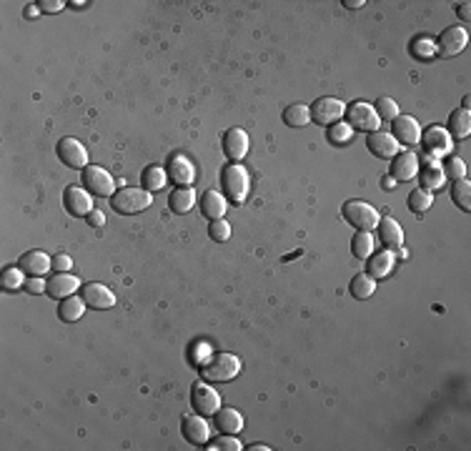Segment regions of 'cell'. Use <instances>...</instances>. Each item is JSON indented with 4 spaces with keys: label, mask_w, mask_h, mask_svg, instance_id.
I'll list each match as a JSON object with an SVG mask.
<instances>
[{
    "label": "cell",
    "mask_w": 471,
    "mask_h": 451,
    "mask_svg": "<svg viewBox=\"0 0 471 451\" xmlns=\"http://www.w3.org/2000/svg\"><path fill=\"white\" fill-rule=\"evenodd\" d=\"M251 451H268V446H264V444H256V446H248Z\"/></svg>",
    "instance_id": "obj_51"
},
{
    "label": "cell",
    "mask_w": 471,
    "mask_h": 451,
    "mask_svg": "<svg viewBox=\"0 0 471 451\" xmlns=\"http://www.w3.org/2000/svg\"><path fill=\"white\" fill-rule=\"evenodd\" d=\"M58 159L68 168H86L88 166V151L76 138H60L58 141Z\"/></svg>",
    "instance_id": "obj_11"
},
{
    "label": "cell",
    "mask_w": 471,
    "mask_h": 451,
    "mask_svg": "<svg viewBox=\"0 0 471 451\" xmlns=\"http://www.w3.org/2000/svg\"><path fill=\"white\" fill-rule=\"evenodd\" d=\"M25 288H28V293H43L48 288V281H43L41 276H30L25 281Z\"/></svg>",
    "instance_id": "obj_44"
},
{
    "label": "cell",
    "mask_w": 471,
    "mask_h": 451,
    "mask_svg": "<svg viewBox=\"0 0 471 451\" xmlns=\"http://www.w3.org/2000/svg\"><path fill=\"white\" fill-rule=\"evenodd\" d=\"M418 178H421L424 191H439V188H444V181H446L442 163L434 156H426L424 161H418Z\"/></svg>",
    "instance_id": "obj_15"
},
{
    "label": "cell",
    "mask_w": 471,
    "mask_h": 451,
    "mask_svg": "<svg viewBox=\"0 0 471 451\" xmlns=\"http://www.w3.org/2000/svg\"><path fill=\"white\" fill-rule=\"evenodd\" d=\"M469 133H471V116H469V111H464V108L453 111L451 116H449V135H451V138H456V141H461V138H466Z\"/></svg>",
    "instance_id": "obj_30"
},
{
    "label": "cell",
    "mask_w": 471,
    "mask_h": 451,
    "mask_svg": "<svg viewBox=\"0 0 471 451\" xmlns=\"http://www.w3.org/2000/svg\"><path fill=\"white\" fill-rule=\"evenodd\" d=\"M369 261V266H366V271H369V276H371L374 281H378V278H383V276H389L391 271H394L396 266V258L394 253L386 248V251H378V253H371V256L366 258Z\"/></svg>",
    "instance_id": "obj_23"
},
{
    "label": "cell",
    "mask_w": 471,
    "mask_h": 451,
    "mask_svg": "<svg viewBox=\"0 0 471 451\" xmlns=\"http://www.w3.org/2000/svg\"><path fill=\"white\" fill-rule=\"evenodd\" d=\"M469 103H471L469 95H464V100H461V108H464V111H469Z\"/></svg>",
    "instance_id": "obj_52"
},
{
    "label": "cell",
    "mask_w": 471,
    "mask_h": 451,
    "mask_svg": "<svg viewBox=\"0 0 471 451\" xmlns=\"http://www.w3.org/2000/svg\"><path fill=\"white\" fill-rule=\"evenodd\" d=\"M88 223H90V226H103V223H106V216H103V213L95 211V208H93V211L88 213Z\"/></svg>",
    "instance_id": "obj_46"
},
{
    "label": "cell",
    "mask_w": 471,
    "mask_h": 451,
    "mask_svg": "<svg viewBox=\"0 0 471 451\" xmlns=\"http://www.w3.org/2000/svg\"><path fill=\"white\" fill-rule=\"evenodd\" d=\"M81 299L86 301V306H90V309H98V311H106V309H111V306H116V293H113L108 286H103V283H95V281L83 286Z\"/></svg>",
    "instance_id": "obj_14"
},
{
    "label": "cell",
    "mask_w": 471,
    "mask_h": 451,
    "mask_svg": "<svg viewBox=\"0 0 471 451\" xmlns=\"http://www.w3.org/2000/svg\"><path fill=\"white\" fill-rule=\"evenodd\" d=\"M376 251V241H374L371 231H359L351 241V253L356 258H369Z\"/></svg>",
    "instance_id": "obj_32"
},
{
    "label": "cell",
    "mask_w": 471,
    "mask_h": 451,
    "mask_svg": "<svg viewBox=\"0 0 471 451\" xmlns=\"http://www.w3.org/2000/svg\"><path fill=\"white\" fill-rule=\"evenodd\" d=\"M165 178H168V173L161 166H146L141 173V186L146 191H161V188H165Z\"/></svg>",
    "instance_id": "obj_31"
},
{
    "label": "cell",
    "mask_w": 471,
    "mask_h": 451,
    "mask_svg": "<svg viewBox=\"0 0 471 451\" xmlns=\"http://www.w3.org/2000/svg\"><path fill=\"white\" fill-rule=\"evenodd\" d=\"M168 206H171L173 213H189L196 206V194L191 186H181L176 188L171 196H168Z\"/></svg>",
    "instance_id": "obj_27"
},
{
    "label": "cell",
    "mask_w": 471,
    "mask_h": 451,
    "mask_svg": "<svg viewBox=\"0 0 471 451\" xmlns=\"http://www.w3.org/2000/svg\"><path fill=\"white\" fill-rule=\"evenodd\" d=\"M183 436H186V441L193 446H200L206 444L208 439H211V424L206 422V416L203 414H189L186 419H183Z\"/></svg>",
    "instance_id": "obj_12"
},
{
    "label": "cell",
    "mask_w": 471,
    "mask_h": 451,
    "mask_svg": "<svg viewBox=\"0 0 471 451\" xmlns=\"http://www.w3.org/2000/svg\"><path fill=\"white\" fill-rule=\"evenodd\" d=\"M63 206L65 211L71 213V216H88L93 211V198H90V191L81 186H65L63 191Z\"/></svg>",
    "instance_id": "obj_9"
},
{
    "label": "cell",
    "mask_w": 471,
    "mask_h": 451,
    "mask_svg": "<svg viewBox=\"0 0 471 451\" xmlns=\"http://www.w3.org/2000/svg\"><path fill=\"white\" fill-rule=\"evenodd\" d=\"M0 286H3V291H18V288H23V271L18 269V266H6V269L0 271Z\"/></svg>",
    "instance_id": "obj_35"
},
{
    "label": "cell",
    "mask_w": 471,
    "mask_h": 451,
    "mask_svg": "<svg viewBox=\"0 0 471 451\" xmlns=\"http://www.w3.org/2000/svg\"><path fill=\"white\" fill-rule=\"evenodd\" d=\"M311 121V108L306 103H291L283 111V123L291 126V128H303Z\"/></svg>",
    "instance_id": "obj_28"
},
{
    "label": "cell",
    "mask_w": 471,
    "mask_h": 451,
    "mask_svg": "<svg viewBox=\"0 0 471 451\" xmlns=\"http://www.w3.org/2000/svg\"><path fill=\"white\" fill-rule=\"evenodd\" d=\"M221 186H224L226 198L233 201V203H243L248 196V186H251L248 170L241 163L224 166V170H221Z\"/></svg>",
    "instance_id": "obj_3"
},
{
    "label": "cell",
    "mask_w": 471,
    "mask_h": 451,
    "mask_svg": "<svg viewBox=\"0 0 471 451\" xmlns=\"http://www.w3.org/2000/svg\"><path fill=\"white\" fill-rule=\"evenodd\" d=\"M38 11H41L38 6H28V8H25V18H36Z\"/></svg>",
    "instance_id": "obj_50"
},
{
    "label": "cell",
    "mask_w": 471,
    "mask_h": 451,
    "mask_svg": "<svg viewBox=\"0 0 471 451\" xmlns=\"http://www.w3.org/2000/svg\"><path fill=\"white\" fill-rule=\"evenodd\" d=\"M376 231H378V241H381L389 251L404 246V229H401V223L396 221V218H381Z\"/></svg>",
    "instance_id": "obj_19"
},
{
    "label": "cell",
    "mask_w": 471,
    "mask_h": 451,
    "mask_svg": "<svg viewBox=\"0 0 471 451\" xmlns=\"http://www.w3.org/2000/svg\"><path fill=\"white\" fill-rule=\"evenodd\" d=\"M459 18L464 20V23H469V15H471V8H469V3H459Z\"/></svg>",
    "instance_id": "obj_47"
},
{
    "label": "cell",
    "mask_w": 471,
    "mask_h": 451,
    "mask_svg": "<svg viewBox=\"0 0 471 451\" xmlns=\"http://www.w3.org/2000/svg\"><path fill=\"white\" fill-rule=\"evenodd\" d=\"M416 173H418L416 153H411V151L396 153L394 163H391V173H389V176L394 178V181H411Z\"/></svg>",
    "instance_id": "obj_18"
},
{
    "label": "cell",
    "mask_w": 471,
    "mask_h": 451,
    "mask_svg": "<svg viewBox=\"0 0 471 451\" xmlns=\"http://www.w3.org/2000/svg\"><path fill=\"white\" fill-rule=\"evenodd\" d=\"M63 6L65 3H60V0H41V3H38V8H41L43 13H58L63 11Z\"/></svg>",
    "instance_id": "obj_45"
},
{
    "label": "cell",
    "mask_w": 471,
    "mask_h": 451,
    "mask_svg": "<svg viewBox=\"0 0 471 451\" xmlns=\"http://www.w3.org/2000/svg\"><path fill=\"white\" fill-rule=\"evenodd\" d=\"M451 198L461 211H471V183L466 178L451 183Z\"/></svg>",
    "instance_id": "obj_34"
},
{
    "label": "cell",
    "mask_w": 471,
    "mask_h": 451,
    "mask_svg": "<svg viewBox=\"0 0 471 451\" xmlns=\"http://www.w3.org/2000/svg\"><path fill=\"white\" fill-rule=\"evenodd\" d=\"M424 146L429 156H442V153H449V148H451V135L442 126H431L424 133Z\"/></svg>",
    "instance_id": "obj_22"
},
{
    "label": "cell",
    "mask_w": 471,
    "mask_h": 451,
    "mask_svg": "<svg viewBox=\"0 0 471 451\" xmlns=\"http://www.w3.org/2000/svg\"><path fill=\"white\" fill-rule=\"evenodd\" d=\"M466 43H469L466 28H461V25H449L434 41V51L436 55H442V58H453V55H459L461 51H464Z\"/></svg>",
    "instance_id": "obj_6"
},
{
    "label": "cell",
    "mask_w": 471,
    "mask_h": 451,
    "mask_svg": "<svg viewBox=\"0 0 471 451\" xmlns=\"http://www.w3.org/2000/svg\"><path fill=\"white\" fill-rule=\"evenodd\" d=\"M376 116L381 121H394L399 116V106H396L394 98H378L376 100Z\"/></svg>",
    "instance_id": "obj_39"
},
{
    "label": "cell",
    "mask_w": 471,
    "mask_h": 451,
    "mask_svg": "<svg viewBox=\"0 0 471 451\" xmlns=\"http://www.w3.org/2000/svg\"><path fill=\"white\" fill-rule=\"evenodd\" d=\"M399 146H416L421 141V126L414 116H396L394 118V133Z\"/></svg>",
    "instance_id": "obj_13"
},
{
    "label": "cell",
    "mask_w": 471,
    "mask_h": 451,
    "mask_svg": "<svg viewBox=\"0 0 471 451\" xmlns=\"http://www.w3.org/2000/svg\"><path fill=\"white\" fill-rule=\"evenodd\" d=\"M81 183L86 186V191H90V194L100 196V198H106V196H113V191H116L113 176L108 173L106 168H100V166H86V168H83Z\"/></svg>",
    "instance_id": "obj_7"
},
{
    "label": "cell",
    "mask_w": 471,
    "mask_h": 451,
    "mask_svg": "<svg viewBox=\"0 0 471 451\" xmlns=\"http://www.w3.org/2000/svg\"><path fill=\"white\" fill-rule=\"evenodd\" d=\"M191 404L198 414L203 416H213L218 409H221V396L213 386H208L206 381H198L191 389Z\"/></svg>",
    "instance_id": "obj_8"
},
{
    "label": "cell",
    "mask_w": 471,
    "mask_h": 451,
    "mask_svg": "<svg viewBox=\"0 0 471 451\" xmlns=\"http://www.w3.org/2000/svg\"><path fill=\"white\" fill-rule=\"evenodd\" d=\"M208 236H211L213 241H228L231 223L224 221V218H216V221H211V226H208Z\"/></svg>",
    "instance_id": "obj_42"
},
{
    "label": "cell",
    "mask_w": 471,
    "mask_h": 451,
    "mask_svg": "<svg viewBox=\"0 0 471 451\" xmlns=\"http://www.w3.org/2000/svg\"><path fill=\"white\" fill-rule=\"evenodd\" d=\"M50 266H53V258L46 251H25L18 261V269L28 276H43Z\"/></svg>",
    "instance_id": "obj_20"
},
{
    "label": "cell",
    "mask_w": 471,
    "mask_h": 451,
    "mask_svg": "<svg viewBox=\"0 0 471 451\" xmlns=\"http://www.w3.org/2000/svg\"><path fill=\"white\" fill-rule=\"evenodd\" d=\"M381 188H383V191H394V188H396V181H394V178H391V176H386V178H383V181H381Z\"/></svg>",
    "instance_id": "obj_48"
},
{
    "label": "cell",
    "mask_w": 471,
    "mask_h": 451,
    "mask_svg": "<svg viewBox=\"0 0 471 451\" xmlns=\"http://www.w3.org/2000/svg\"><path fill=\"white\" fill-rule=\"evenodd\" d=\"M376 293V281L369 274H356L351 278V296L353 299H371Z\"/></svg>",
    "instance_id": "obj_33"
},
{
    "label": "cell",
    "mask_w": 471,
    "mask_h": 451,
    "mask_svg": "<svg viewBox=\"0 0 471 451\" xmlns=\"http://www.w3.org/2000/svg\"><path fill=\"white\" fill-rule=\"evenodd\" d=\"M83 314H86V301L78 299L76 293H73V296H68V299L60 301V306H58V316H60V321L73 323V321H78V318H81Z\"/></svg>",
    "instance_id": "obj_29"
},
{
    "label": "cell",
    "mask_w": 471,
    "mask_h": 451,
    "mask_svg": "<svg viewBox=\"0 0 471 451\" xmlns=\"http://www.w3.org/2000/svg\"><path fill=\"white\" fill-rule=\"evenodd\" d=\"M343 6L351 8V11H356V8H364L366 3H364V0H343Z\"/></svg>",
    "instance_id": "obj_49"
},
{
    "label": "cell",
    "mask_w": 471,
    "mask_h": 451,
    "mask_svg": "<svg viewBox=\"0 0 471 451\" xmlns=\"http://www.w3.org/2000/svg\"><path fill=\"white\" fill-rule=\"evenodd\" d=\"M444 168V176H449L451 181H459V178H466V166L461 159H456V156H451V159L446 161V163L442 166Z\"/></svg>",
    "instance_id": "obj_40"
},
{
    "label": "cell",
    "mask_w": 471,
    "mask_h": 451,
    "mask_svg": "<svg viewBox=\"0 0 471 451\" xmlns=\"http://www.w3.org/2000/svg\"><path fill=\"white\" fill-rule=\"evenodd\" d=\"M411 55H416V58H421V60H429L431 55H436L434 41H429V38H418V41H414L411 43Z\"/></svg>",
    "instance_id": "obj_41"
},
{
    "label": "cell",
    "mask_w": 471,
    "mask_h": 451,
    "mask_svg": "<svg viewBox=\"0 0 471 451\" xmlns=\"http://www.w3.org/2000/svg\"><path fill=\"white\" fill-rule=\"evenodd\" d=\"M341 213L353 229L359 231H374L378 226V221H381L376 208L371 203H366V201H346Z\"/></svg>",
    "instance_id": "obj_4"
},
{
    "label": "cell",
    "mask_w": 471,
    "mask_h": 451,
    "mask_svg": "<svg viewBox=\"0 0 471 451\" xmlns=\"http://www.w3.org/2000/svg\"><path fill=\"white\" fill-rule=\"evenodd\" d=\"M343 116L348 118L346 123L351 126L353 130H366V133H374L381 126V118L376 116V108L366 100H353L351 106H346V113Z\"/></svg>",
    "instance_id": "obj_5"
},
{
    "label": "cell",
    "mask_w": 471,
    "mask_h": 451,
    "mask_svg": "<svg viewBox=\"0 0 471 451\" xmlns=\"http://www.w3.org/2000/svg\"><path fill=\"white\" fill-rule=\"evenodd\" d=\"M369 151L376 156V159H394L396 153H399V143L391 133H383V130H374L369 133V141H366Z\"/></svg>",
    "instance_id": "obj_17"
},
{
    "label": "cell",
    "mask_w": 471,
    "mask_h": 451,
    "mask_svg": "<svg viewBox=\"0 0 471 451\" xmlns=\"http://www.w3.org/2000/svg\"><path fill=\"white\" fill-rule=\"evenodd\" d=\"M241 374V358L235 354L228 351H218L211 354L208 361H203L200 366V376L203 381H213V384H221V381H231Z\"/></svg>",
    "instance_id": "obj_1"
},
{
    "label": "cell",
    "mask_w": 471,
    "mask_h": 451,
    "mask_svg": "<svg viewBox=\"0 0 471 451\" xmlns=\"http://www.w3.org/2000/svg\"><path fill=\"white\" fill-rule=\"evenodd\" d=\"M53 269H55V274H71L73 258L68 256V253H58V256L53 258Z\"/></svg>",
    "instance_id": "obj_43"
},
{
    "label": "cell",
    "mask_w": 471,
    "mask_h": 451,
    "mask_svg": "<svg viewBox=\"0 0 471 451\" xmlns=\"http://www.w3.org/2000/svg\"><path fill=\"white\" fill-rule=\"evenodd\" d=\"M168 176L178 183V186H191L196 181V166L191 163L186 156H173L168 163Z\"/></svg>",
    "instance_id": "obj_24"
},
{
    "label": "cell",
    "mask_w": 471,
    "mask_h": 451,
    "mask_svg": "<svg viewBox=\"0 0 471 451\" xmlns=\"http://www.w3.org/2000/svg\"><path fill=\"white\" fill-rule=\"evenodd\" d=\"M346 113V106H343L339 98H318L311 106V118L318 126H334L341 121V116Z\"/></svg>",
    "instance_id": "obj_10"
},
{
    "label": "cell",
    "mask_w": 471,
    "mask_h": 451,
    "mask_svg": "<svg viewBox=\"0 0 471 451\" xmlns=\"http://www.w3.org/2000/svg\"><path fill=\"white\" fill-rule=\"evenodd\" d=\"M431 206H434V196H431V191L416 188V191H411V194H409V208H411L414 213L429 211Z\"/></svg>",
    "instance_id": "obj_36"
},
{
    "label": "cell",
    "mask_w": 471,
    "mask_h": 451,
    "mask_svg": "<svg viewBox=\"0 0 471 451\" xmlns=\"http://www.w3.org/2000/svg\"><path fill=\"white\" fill-rule=\"evenodd\" d=\"M224 153L231 163H238L248 153V133L243 128H228L224 133Z\"/></svg>",
    "instance_id": "obj_16"
},
{
    "label": "cell",
    "mask_w": 471,
    "mask_h": 451,
    "mask_svg": "<svg viewBox=\"0 0 471 451\" xmlns=\"http://www.w3.org/2000/svg\"><path fill=\"white\" fill-rule=\"evenodd\" d=\"M351 135H353V128L348 123H334V126H329V141L331 143H346V141H351Z\"/></svg>",
    "instance_id": "obj_37"
},
{
    "label": "cell",
    "mask_w": 471,
    "mask_h": 451,
    "mask_svg": "<svg viewBox=\"0 0 471 451\" xmlns=\"http://www.w3.org/2000/svg\"><path fill=\"white\" fill-rule=\"evenodd\" d=\"M78 286H81L78 276H73V274H55L53 278L48 281L46 293H48V296H53V299H68V296H73V293L78 291Z\"/></svg>",
    "instance_id": "obj_21"
},
{
    "label": "cell",
    "mask_w": 471,
    "mask_h": 451,
    "mask_svg": "<svg viewBox=\"0 0 471 451\" xmlns=\"http://www.w3.org/2000/svg\"><path fill=\"white\" fill-rule=\"evenodd\" d=\"M208 451H238L243 449L241 441L235 439V433H224V436H218L211 446H206Z\"/></svg>",
    "instance_id": "obj_38"
},
{
    "label": "cell",
    "mask_w": 471,
    "mask_h": 451,
    "mask_svg": "<svg viewBox=\"0 0 471 451\" xmlns=\"http://www.w3.org/2000/svg\"><path fill=\"white\" fill-rule=\"evenodd\" d=\"M153 203V196L146 188H121L111 196V206L116 213L123 216H133V213L146 211L148 206Z\"/></svg>",
    "instance_id": "obj_2"
},
{
    "label": "cell",
    "mask_w": 471,
    "mask_h": 451,
    "mask_svg": "<svg viewBox=\"0 0 471 451\" xmlns=\"http://www.w3.org/2000/svg\"><path fill=\"white\" fill-rule=\"evenodd\" d=\"M226 211H228V203H226L224 194H218V191H206V194L200 196V213L211 221L216 218H224Z\"/></svg>",
    "instance_id": "obj_25"
},
{
    "label": "cell",
    "mask_w": 471,
    "mask_h": 451,
    "mask_svg": "<svg viewBox=\"0 0 471 451\" xmlns=\"http://www.w3.org/2000/svg\"><path fill=\"white\" fill-rule=\"evenodd\" d=\"M213 416H216V429L221 433H238L243 429V416L235 409L221 406Z\"/></svg>",
    "instance_id": "obj_26"
}]
</instances>
